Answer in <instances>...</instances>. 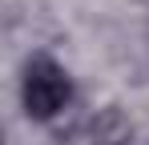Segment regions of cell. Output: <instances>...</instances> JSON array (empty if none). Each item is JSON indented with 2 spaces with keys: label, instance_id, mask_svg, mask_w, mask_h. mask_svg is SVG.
I'll use <instances>...</instances> for the list:
<instances>
[{
  "label": "cell",
  "instance_id": "1",
  "mask_svg": "<svg viewBox=\"0 0 149 145\" xmlns=\"http://www.w3.org/2000/svg\"><path fill=\"white\" fill-rule=\"evenodd\" d=\"M20 97H24V113L28 117L49 121V117H56V113L69 105L73 85H69V77H65V69H61L56 61L36 56V61H28V69H24V89H20Z\"/></svg>",
  "mask_w": 149,
  "mask_h": 145
}]
</instances>
